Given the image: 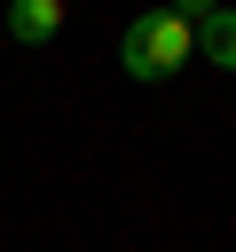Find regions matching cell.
Here are the masks:
<instances>
[{
    "label": "cell",
    "instance_id": "3",
    "mask_svg": "<svg viewBox=\"0 0 236 252\" xmlns=\"http://www.w3.org/2000/svg\"><path fill=\"white\" fill-rule=\"evenodd\" d=\"M197 55L220 63V71H236V8H212V16L197 24Z\"/></svg>",
    "mask_w": 236,
    "mask_h": 252
},
{
    "label": "cell",
    "instance_id": "2",
    "mask_svg": "<svg viewBox=\"0 0 236 252\" xmlns=\"http://www.w3.org/2000/svg\"><path fill=\"white\" fill-rule=\"evenodd\" d=\"M8 32H16L24 47H47V39L63 32V0H8Z\"/></svg>",
    "mask_w": 236,
    "mask_h": 252
},
{
    "label": "cell",
    "instance_id": "4",
    "mask_svg": "<svg viewBox=\"0 0 236 252\" xmlns=\"http://www.w3.org/2000/svg\"><path fill=\"white\" fill-rule=\"evenodd\" d=\"M212 8H220V0H173V16H181V24H205Z\"/></svg>",
    "mask_w": 236,
    "mask_h": 252
},
{
    "label": "cell",
    "instance_id": "1",
    "mask_svg": "<svg viewBox=\"0 0 236 252\" xmlns=\"http://www.w3.org/2000/svg\"><path fill=\"white\" fill-rule=\"evenodd\" d=\"M197 55V24H181L173 8H149V16H134L126 24V39H118V63H126V79H173L181 63Z\"/></svg>",
    "mask_w": 236,
    "mask_h": 252
}]
</instances>
